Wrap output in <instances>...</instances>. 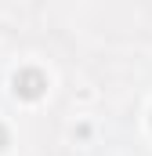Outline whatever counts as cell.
Wrapping results in <instances>:
<instances>
[{"instance_id":"cell-1","label":"cell","mask_w":152,"mask_h":156,"mask_svg":"<svg viewBox=\"0 0 152 156\" xmlns=\"http://www.w3.org/2000/svg\"><path fill=\"white\" fill-rule=\"evenodd\" d=\"M43 87H47V76L40 73V69H22L18 76H15V94L18 98H40L43 94Z\"/></svg>"},{"instance_id":"cell-2","label":"cell","mask_w":152,"mask_h":156,"mask_svg":"<svg viewBox=\"0 0 152 156\" xmlns=\"http://www.w3.org/2000/svg\"><path fill=\"white\" fill-rule=\"evenodd\" d=\"M7 145V131H4V123H0V149Z\"/></svg>"}]
</instances>
